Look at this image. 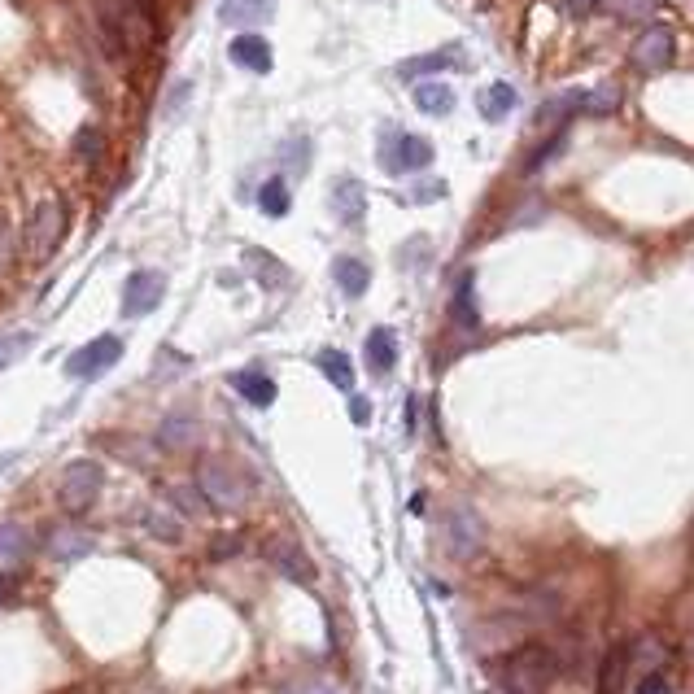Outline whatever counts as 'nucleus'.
<instances>
[{
	"mask_svg": "<svg viewBox=\"0 0 694 694\" xmlns=\"http://www.w3.org/2000/svg\"><path fill=\"white\" fill-rule=\"evenodd\" d=\"M433 140L424 136H411V131H385L380 136V166L389 175H411V171H424L433 166Z\"/></svg>",
	"mask_w": 694,
	"mask_h": 694,
	"instance_id": "nucleus-3",
	"label": "nucleus"
},
{
	"mask_svg": "<svg viewBox=\"0 0 694 694\" xmlns=\"http://www.w3.org/2000/svg\"><path fill=\"white\" fill-rule=\"evenodd\" d=\"M625 677H629V642H616L612 651L598 664V690L594 694H625Z\"/></svg>",
	"mask_w": 694,
	"mask_h": 694,
	"instance_id": "nucleus-13",
	"label": "nucleus"
},
{
	"mask_svg": "<svg viewBox=\"0 0 694 694\" xmlns=\"http://www.w3.org/2000/svg\"><path fill=\"white\" fill-rule=\"evenodd\" d=\"M454 319L463 323V328H476L481 315H476V280L472 275H463L459 289H454Z\"/></svg>",
	"mask_w": 694,
	"mask_h": 694,
	"instance_id": "nucleus-27",
	"label": "nucleus"
},
{
	"mask_svg": "<svg viewBox=\"0 0 694 694\" xmlns=\"http://www.w3.org/2000/svg\"><path fill=\"white\" fill-rule=\"evenodd\" d=\"M66 236V206L62 201H44V206H35L31 223H27V254L31 258H49L57 245H62Z\"/></svg>",
	"mask_w": 694,
	"mask_h": 694,
	"instance_id": "nucleus-6",
	"label": "nucleus"
},
{
	"mask_svg": "<svg viewBox=\"0 0 694 694\" xmlns=\"http://www.w3.org/2000/svg\"><path fill=\"white\" fill-rule=\"evenodd\" d=\"M27 345H31V337H0V372H5V367L14 363Z\"/></svg>",
	"mask_w": 694,
	"mask_h": 694,
	"instance_id": "nucleus-32",
	"label": "nucleus"
},
{
	"mask_svg": "<svg viewBox=\"0 0 694 694\" xmlns=\"http://www.w3.org/2000/svg\"><path fill=\"white\" fill-rule=\"evenodd\" d=\"M638 694H673V686H668L664 673H646V677L638 681Z\"/></svg>",
	"mask_w": 694,
	"mask_h": 694,
	"instance_id": "nucleus-34",
	"label": "nucleus"
},
{
	"mask_svg": "<svg viewBox=\"0 0 694 694\" xmlns=\"http://www.w3.org/2000/svg\"><path fill=\"white\" fill-rule=\"evenodd\" d=\"M481 114L489 123H507V118L516 114V88H511V83H489L481 92Z\"/></svg>",
	"mask_w": 694,
	"mask_h": 694,
	"instance_id": "nucleus-20",
	"label": "nucleus"
},
{
	"mask_svg": "<svg viewBox=\"0 0 694 694\" xmlns=\"http://www.w3.org/2000/svg\"><path fill=\"white\" fill-rule=\"evenodd\" d=\"M441 529H446V546L454 559H476L485 550V520L472 502H450Z\"/></svg>",
	"mask_w": 694,
	"mask_h": 694,
	"instance_id": "nucleus-4",
	"label": "nucleus"
},
{
	"mask_svg": "<svg viewBox=\"0 0 694 694\" xmlns=\"http://www.w3.org/2000/svg\"><path fill=\"white\" fill-rule=\"evenodd\" d=\"M585 101V92H577V88H568L564 97H550L542 110H537V123H555V118H568L572 110H577V105Z\"/></svg>",
	"mask_w": 694,
	"mask_h": 694,
	"instance_id": "nucleus-29",
	"label": "nucleus"
},
{
	"mask_svg": "<svg viewBox=\"0 0 694 694\" xmlns=\"http://www.w3.org/2000/svg\"><path fill=\"white\" fill-rule=\"evenodd\" d=\"M594 5H598V0H568V9H572V14H590Z\"/></svg>",
	"mask_w": 694,
	"mask_h": 694,
	"instance_id": "nucleus-37",
	"label": "nucleus"
},
{
	"mask_svg": "<svg viewBox=\"0 0 694 694\" xmlns=\"http://www.w3.org/2000/svg\"><path fill=\"white\" fill-rule=\"evenodd\" d=\"M171 502H175L179 511H188V516H206V507H210L206 494H201L197 485H175L171 489Z\"/></svg>",
	"mask_w": 694,
	"mask_h": 694,
	"instance_id": "nucleus-31",
	"label": "nucleus"
},
{
	"mask_svg": "<svg viewBox=\"0 0 694 694\" xmlns=\"http://www.w3.org/2000/svg\"><path fill=\"white\" fill-rule=\"evenodd\" d=\"M197 489L206 494L210 507L219 511H241L249 502V476L236 468L232 459H223V454H210V459L197 463Z\"/></svg>",
	"mask_w": 694,
	"mask_h": 694,
	"instance_id": "nucleus-2",
	"label": "nucleus"
},
{
	"mask_svg": "<svg viewBox=\"0 0 694 694\" xmlns=\"http://www.w3.org/2000/svg\"><path fill=\"white\" fill-rule=\"evenodd\" d=\"M411 511H415V516H424V511H428V498L415 494V498H411Z\"/></svg>",
	"mask_w": 694,
	"mask_h": 694,
	"instance_id": "nucleus-39",
	"label": "nucleus"
},
{
	"mask_svg": "<svg viewBox=\"0 0 694 694\" xmlns=\"http://www.w3.org/2000/svg\"><path fill=\"white\" fill-rule=\"evenodd\" d=\"M245 267L258 275L262 289H280V284H289V271H284L271 254H262V249H249V254H245Z\"/></svg>",
	"mask_w": 694,
	"mask_h": 694,
	"instance_id": "nucleus-24",
	"label": "nucleus"
},
{
	"mask_svg": "<svg viewBox=\"0 0 694 694\" xmlns=\"http://www.w3.org/2000/svg\"><path fill=\"white\" fill-rule=\"evenodd\" d=\"M31 555V533L22 524H0V568H22Z\"/></svg>",
	"mask_w": 694,
	"mask_h": 694,
	"instance_id": "nucleus-16",
	"label": "nucleus"
},
{
	"mask_svg": "<svg viewBox=\"0 0 694 694\" xmlns=\"http://www.w3.org/2000/svg\"><path fill=\"white\" fill-rule=\"evenodd\" d=\"M79 153H83V158H97V153H101V140H97V131H79Z\"/></svg>",
	"mask_w": 694,
	"mask_h": 694,
	"instance_id": "nucleus-36",
	"label": "nucleus"
},
{
	"mask_svg": "<svg viewBox=\"0 0 694 694\" xmlns=\"http://www.w3.org/2000/svg\"><path fill=\"white\" fill-rule=\"evenodd\" d=\"M9 594H14V581H9V577H5V572H0V603H5V598H9Z\"/></svg>",
	"mask_w": 694,
	"mask_h": 694,
	"instance_id": "nucleus-38",
	"label": "nucleus"
},
{
	"mask_svg": "<svg viewBox=\"0 0 694 694\" xmlns=\"http://www.w3.org/2000/svg\"><path fill=\"white\" fill-rule=\"evenodd\" d=\"M97 27H101L105 57H110V62H123V57H127V31H123V18H118V5H114V0L97 5Z\"/></svg>",
	"mask_w": 694,
	"mask_h": 694,
	"instance_id": "nucleus-14",
	"label": "nucleus"
},
{
	"mask_svg": "<svg viewBox=\"0 0 694 694\" xmlns=\"http://www.w3.org/2000/svg\"><path fill=\"white\" fill-rule=\"evenodd\" d=\"M585 105H590V110H616V88H612V83H607V88L603 92H590V101H585Z\"/></svg>",
	"mask_w": 694,
	"mask_h": 694,
	"instance_id": "nucleus-35",
	"label": "nucleus"
},
{
	"mask_svg": "<svg viewBox=\"0 0 694 694\" xmlns=\"http://www.w3.org/2000/svg\"><path fill=\"white\" fill-rule=\"evenodd\" d=\"M262 555H267V564L280 572V577H289L297 585H310L315 581V568H310V559H306V550L293 542V537H284V533H275L262 542Z\"/></svg>",
	"mask_w": 694,
	"mask_h": 694,
	"instance_id": "nucleus-7",
	"label": "nucleus"
},
{
	"mask_svg": "<svg viewBox=\"0 0 694 694\" xmlns=\"http://www.w3.org/2000/svg\"><path fill=\"white\" fill-rule=\"evenodd\" d=\"M101 485H105V472L97 459H75L62 476V507L70 511V516H83V511L92 507V502L101 498Z\"/></svg>",
	"mask_w": 694,
	"mask_h": 694,
	"instance_id": "nucleus-5",
	"label": "nucleus"
},
{
	"mask_svg": "<svg viewBox=\"0 0 694 694\" xmlns=\"http://www.w3.org/2000/svg\"><path fill=\"white\" fill-rule=\"evenodd\" d=\"M332 275H337V284H341L345 297H363L367 284H372V271H367L363 258H337V262H332Z\"/></svg>",
	"mask_w": 694,
	"mask_h": 694,
	"instance_id": "nucleus-19",
	"label": "nucleus"
},
{
	"mask_svg": "<svg viewBox=\"0 0 694 694\" xmlns=\"http://www.w3.org/2000/svg\"><path fill=\"white\" fill-rule=\"evenodd\" d=\"M555 677H559V655L542 642H524L520 651H511L502 660V681L516 694H542Z\"/></svg>",
	"mask_w": 694,
	"mask_h": 694,
	"instance_id": "nucleus-1",
	"label": "nucleus"
},
{
	"mask_svg": "<svg viewBox=\"0 0 694 694\" xmlns=\"http://www.w3.org/2000/svg\"><path fill=\"white\" fill-rule=\"evenodd\" d=\"M446 62H454V53H428V57H411V62L398 66L402 79H415V75H433V70H441Z\"/></svg>",
	"mask_w": 694,
	"mask_h": 694,
	"instance_id": "nucleus-30",
	"label": "nucleus"
},
{
	"mask_svg": "<svg viewBox=\"0 0 694 694\" xmlns=\"http://www.w3.org/2000/svg\"><path fill=\"white\" fill-rule=\"evenodd\" d=\"M145 529L158 537V542H171V546L184 542V524H179L175 516H166L162 507H149V511H145Z\"/></svg>",
	"mask_w": 694,
	"mask_h": 694,
	"instance_id": "nucleus-28",
	"label": "nucleus"
},
{
	"mask_svg": "<svg viewBox=\"0 0 694 694\" xmlns=\"http://www.w3.org/2000/svg\"><path fill=\"white\" fill-rule=\"evenodd\" d=\"M271 14V0H223V22L232 27H254Z\"/></svg>",
	"mask_w": 694,
	"mask_h": 694,
	"instance_id": "nucleus-23",
	"label": "nucleus"
},
{
	"mask_svg": "<svg viewBox=\"0 0 694 694\" xmlns=\"http://www.w3.org/2000/svg\"><path fill=\"white\" fill-rule=\"evenodd\" d=\"M289 184H284L280 175L275 179H267V184L258 188V206H262V214H267V219H284V214H289Z\"/></svg>",
	"mask_w": 694,
	"mask_h": 694,
	"instance_id": "nucleus-25",
	"label": "nucleus"
},
{
	"mask_svg": "<svg viewBox=\"0 0 694 694\" xmlns=\"http://www.w3.org/2000/svg\"><path fill=\"white\" fill-rule=\"evenodd\" d=\"M673 53H677V40H673V31L668 27H646L638 40H633V66L646 70V75H655V70H664L668 62H673Z\"/></svg>",
	"mask_w": 694,
	"mask_h": 694,
	"instance_id": "nucleus-10",
	"label": "nucleus"
},
{
	"mask_svg": "<svg viewBox=\"0 0 694 694\" xmlns=\"http://www.w3.org/2000/svg\"><path fill=\"white\" fill-rule=\"evenodd\" d=\"M162 297H166V275L162 271H136L123 289V315L127 319L149 315V310L162 306Z\"/></svg>",
	"mask_w": 694,
	"mask_h": 694,
	"instance_id": "nucleus-9",
	"label": "nucleus"
},
{
	"mask_svg": "<svg viewBox=\"0 0 694 694\" xmlns=\"http://www.w3.org/2000/svg\"><path fill=\"white\" fill-rule=\"evenodd\" d=\"M227 53H232V62L241 70H254V75H267V70H271V44L262 40V35H254V31L236 35Z\"/></svg>",
	"mask_w": 694,
	"mask_h": 694,
	"instance_id": "nucleus-12",
	"label": "nucleus"
},
{
	"mask_svg": "<svg viewBox=\"0 0 694 694\" xmlns=\"http://www.w3.org/2000/svg\"><path fill=\"white\" fill-rule=\"evenodd\" d=\"M332 214H337L341 223H363V214H367V188L358 184V179H337L332 184Z\"/></svg>",
	"mask_w": 694,
	"mask_h": 694,
	"instance_id": "nucleus-11",
	"label": "nucleus"
},
{
	"mask_svg": "<svg viewBox=\"0 0 694 694\" xmlns=\"http://www.w3.org/2000/svg\"><path fill=\"white\" fill-rule=\"evenodd\" d=\"M315 363H319V372L328 376L341 393H354V367H350V358H345L341 350H319Z\"/></svg>",
	"mask_w": 694,
	"mask_h": 694,
	"instance_id": "nucleus-22",
	"label": "nucleus"
},
{
	"mask_svg": "<svg viewBox=\"0 0 694 694\" xmlns=\"http://www.w3.org/2000/svg\"><path fill=\"white\" fill-rule=\"evenodd\" d=\"M232 389L241 393L249 406H271L275 402V380L262 376V372H236L232 376Z\"/></svg>",
	"mask_w": 694,
	"mask_h": 694,
	"instance_id": "nucleus-21",
	"label": "nucleus"
},
{
	"mask_svg": "<svg viewBox=\"0 0 694 694\" xmlns=\"http://www.w3.org/2000/svg\"><path fill=\"white\" fill-rule=\"evenodd\" d=\"M193 441H197V424L188 420V415H166L162 420V446L184 450V446H193Z\"/></svg>",
	"mask_w": 694,
	"mask_h": 694,
	"instance_id": "nucleus-26",
	"label": "nucleus"
},
{
	"mask_svg": "<svg viewBox=\"0 0 694 694\" xmlns=\"http://www.w3.org/2000/svg\"><path fill=\"white\" fill-rule=\"evenodd\" d=\"M92 537L88 533H75V529H57L53 537H49V555L57 559V564H75V559H83V555H92Z\"/></svg>",
	"mask_w": 694,
	"mask_h": 694,
	"instance_id": "nucleus-17",
	"label": "nucleus"
},
{
	"mask_svg": "<svg viewBox=\"0 0 694 694\" xmlns=\"http://www.w3.org/2000/svg\"><path fill=\"white\" fill-rule=\"evenodd\" d=\"M118 358H123V341H118V337H97V341H88L83 350H75L66 358V376L92 380V376L110 372Z\"/></svg>",
	"mask_w": 694,
	"mask_h": 694,
	"instance_id": "nucleus-8",
	"label": "nucleus"
},
{
	"mask_svg": "<svg viewBox=\"0 0 694 694\" xmlns=\"http://www.w3.org/2000/svg\"><path fill=\"white\" fill-rule=\"evenodd\" d=\"M367 367H372L376 376H389L393 367H398V337H393V328L367 332Z\"/></svg>",
	"mask_w": 694,
	"mask_h": 694,
	"instance_id": "nucleus-15",
	"label": "nucleus"
},
{
	"mask_svg": "<svg viewBox=\"0 0 694 694\" xmlns=\"http://www.w3.org/2000/svg\"><path fill=\"white\" fill-rule=\"evenodd\" d=\"M350 420L363 428V424H372V402L363 398V393H350Z\"/></svg>",
	"mask_w": 694,
	"mask_h": 694,
	"instance_id": "nucleus-33",
	"label": "nucleus"
},
{
	"mask_svg": "<svg viewBox=\"0 0 694 694\" xmlns=\"http://www.w3.org/2000/svg\"><path fill=\"white\" fill-rule=\"evenodd\" d=\"M450 105H454V92L446 88V83H433V79L415 83V110H420V114H428V118H446Z\"/></svg>",
	"mask_w": 694,
	"mask_h": 694,
	"instance_id": "nucleus-18",
	"label": "nucleus"
}]
</instances>
